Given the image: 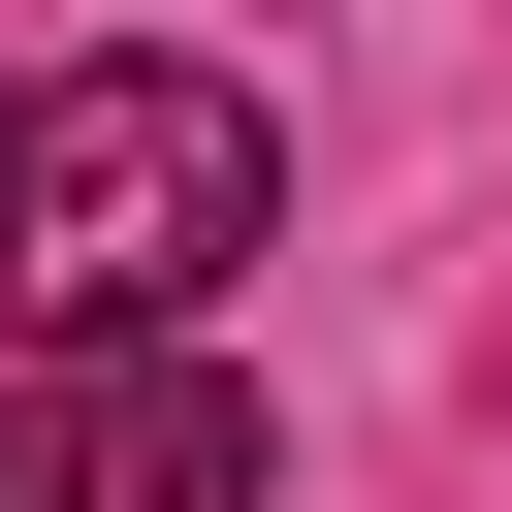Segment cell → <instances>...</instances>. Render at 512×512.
Wrapping results in <instances>:
<instances>
[{
	"instance_id": "obj_1",
	"label": "cell",
	"mask_w": 512,
	"mask_h": 512,
	"mask_svg": "<svg viewBox=\"0 0 512 512\" xmlns=\"http://www.w3.org/2000/svg\"><path fill=\"white\" fill-rule=\"evenodd\" d=\"M288 224V128L224 64H32L0 96V352H192Z\"/></svg>"
},
{
	"instance_id": "obj_2",
	"label": "cell",
	"mask_w": 512,
	"mask_h": 512,
	"mask_svg": "<svg viewBox=\"0 0 512 512\" xmlns=\"http://www.w3.org/2000/svg\"><path fill=\"white\" fill-rule=\"evenodd\" d=\"M0 512H256L224 352H0Z\"/></svg>"
}]
</instances>
